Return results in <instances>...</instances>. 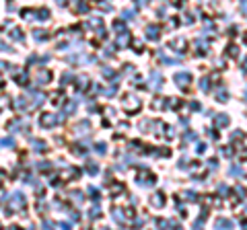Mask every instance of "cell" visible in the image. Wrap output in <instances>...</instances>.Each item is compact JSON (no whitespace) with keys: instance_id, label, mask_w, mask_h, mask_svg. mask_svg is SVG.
<instances>
[{"instance_id":"obj_4","label":"cell","mask_w":247,"mask_h":230,"mask_svg":"<svg viewBox=\"0 0 247 230\" xmlns=\"http://www.w3.org/2000/svg\"><path fill=\"white\" fill-rule=\"evenodd\" d=\"M216 123H218V125H227V123H229V117H227V115H220V117H216Z\"/></svg>"},{"instance_id":"obj_3","label":"cell","mask_w":247,"mask_h":230,"mask_svg":"<svg viewBox=\"0 0 247 230\" xmlns=\"http://www.w3.org/2000/svg\"><path fill=\"white\" fill-rule=\"evenodd\" d=\"M216 226H220V228H222V226H224V228H231V226H233V222H231V220H218V222H216Z\"/></svg>"},{"instance_id":"obj_5","label":"cell","mask_w":247,"mask_h":230,"mask_svg":"<svg viewBox=\"0 0 247 230\" xmlns=\"http://www.w3.org/2000/svg\"><path fill=\"white\" fill-rule=\"evenodd\" d=\"M161 195H163V193H157V195L153 197V203H155V205H163V197H161Z\"/></svg>"},{"instance_id":"obj_7","label":"cell","mask_w":247,"mask_h":230,"mask_svg":"<svg viewBox=\"0 0 247 230\" xmlns=\"http://www.w3.org/2000/svg\"><path fill=\"white\" fill-rule=\"evenodd\" d=\"M243 70H247V60H245V64H243Z\"/></svg>"},{"instance_id":"obj_2","label":"cell","mask_w":247,"mask_h":230,"mask_svg":"<svg viewBox=\"0 0 247 230\" xmlns=\"http://www.w3.org/2000/svg\"><path fill=\"white\" fill-rule=\"evenodd\" d=\"M146 35H148V39H157V37H159V29H157L155 25H150V27L146 29Z\"/></svg>"},{"instance_id":"obj_8","label":"cell","mask_w":247,"mask_h":230,"mask_svg":"<svg viewBox=\"0 0 247 230\" xmlns=\"http://www.w3.org/2000/svg\"><path fill=\"white\" fill-rule=\"evenodd\" d=\"M245 39H247V37H245Z\"/></svg>"},{"instance_id":"obj_1","label":"cell","mask_w":247,"mask_h":230,"mask_svg":"<svg viewBox=\"0 0 247 230\" xmlns=\"http://www.w3.org/2000/svg\"><path fill=\"white\" fill-rule=\"evenodd\" d=\"M190 80H192V76H190L187 72H179V74H175V82H177L179 87H183V89L190 84Z\"/></svg>"},{"instance_id":"obj_6","label":"cell","mask_w":247,"mask_h":230,"mask_svg":"<svg viewBox=\"0 0 247 230\" xmlns=\"http://www.w3.org/2000/svg\"><path fill=\"white\" fill-rule=\"evenodd\" d=\"M200 87H202V89H208V80H206V78L202 80V82H200Z\"/></svg>"}]
</instances>
